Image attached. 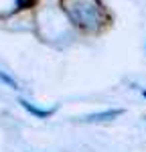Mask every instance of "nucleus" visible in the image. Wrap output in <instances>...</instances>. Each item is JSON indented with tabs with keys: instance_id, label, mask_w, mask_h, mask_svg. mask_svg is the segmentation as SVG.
I'll return each mask as SVG.
<instances>
[{
	"instance_id": "obj_2",
	"label": "nucleus",
	"mask_w": 146,
	"mask_h": 152,
	"mask_svg": "<svg viewBox=\"0 0 146 152\" xmlns=\"http://www.w3.org/2000/svg\"><path fill=\"white\" fill-rule=\"evenodd\" d=\"M18 104L23 105L24 110L31 114V116H35V118H39V120H45V118H51L53 114H55V110H41V107H36V105H33V104H28L26 99H18Z\"/></svg>"
},
{
	"instance_id": "obj_3",
	"label": "nucleus",
	"mask_w": 146,
	"mask_h": 152,
	"mask_svg": "<svg viewBox=\"0 0 146 152\" xmlns=\"http://www.w3.org/2000/svg\"><path fill=\"white\" fill-rule=\"evenodd\" d=\"M0 81H2V83H6V85H8L10 89H18V83L14 81L10 75H8V73H4V71H0Z\"/></svg>"
},
{
	"instance_id": "obj_4",
	"label": "nucleus",
	"mask_w": 146,
	"mask_h": 152,
	"mask_svg": "<svg viewBox=\"0 0 146 152\" xmlns=\"http://www.w3.org/2000/svg\"><path fill=\"white\" fill-rule=\"evenodd\" d=\"M14 2H16V6H18V8H28L35 0H14Z\"/></svg>"
},
{
	"instance_id": "obj_5",
	"label": "nucleus",
	"mask_w": 146,
	"mask_h": 152,
	"mask_svg": "<svg viewBox=\"0 0 146 152\" xmlns=\"http://www.w3.org/2000/svg\"><path fill=\"white\" fill-rule=\"evenodd\" d=\"M140 94H142V95L146 97V89H144V87H140Z\"/></svg>"
},
{
	"instance_id": "obj_1",
	"label": "nucleus",
	"mask_w": 146,
	"mask_h": 152,
	"mask_svg": "<svg viewBox=\"0 0 146 152\" xmlns=\"http://www.w3.org/2000/svg\"><path fill=\"white\" fill-rule=\"evenodd\" d=\"M124 114V110L116 107V110H104V112H96V114H89L85 116V122H112L118 116Z\"/></svg>"
},
{
	"instance_id": "obj_6",
	"label": "nucleus",
	"mask_w": 146,
	"mask_h": 152,
	"mask_svg": "<svg viewBox=\"0 0 146 152\" xmlns=\"http://www.w3.org/2000/svg\"><path fill=\"white\" fill-rule=\"evenodd\" d=\"M144 120H146V118H144Z\"/></svg>"
}]
</instances>
